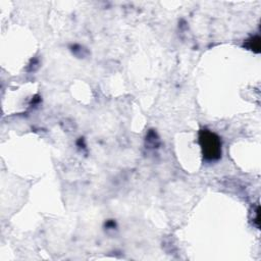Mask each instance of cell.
<instances>
[{"mask_svg": "<svg viewBox=\"0 0 261 261\" xmlns=\"http://www.w3.org/2000/svg\"><path fill=\"white\" fill-rule=\"evenodd\" d=\"M249 49L254 50L256 52H259V48H260V38L259 37H253L250 40H248L247 45H246Z\"/></svg>", "mask_w": 261, "mask_h": 261, "instance_id": "2", "label": "cell"}, {"mask_svg": "<svg viewBox=\"0 0 261 261\" xmlns=\"http://www.w3.org/2000/svg\"><path fill=\"white\" fill-rule=\"evenodd\" d=\"M199 143L206 160L215 161L221 157V142L216 134L208 129H201L199 133Z\"/></svg>", "mask_w": 261, "mask_h": 261, "instance_id": "1", "label": "cell"}]
</instances>
